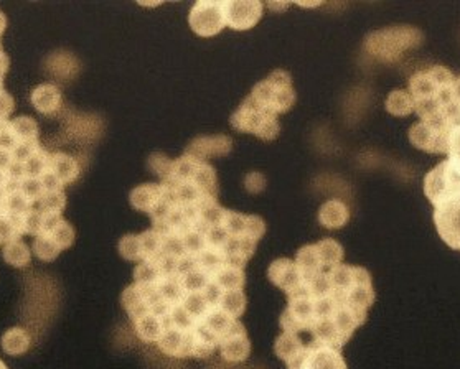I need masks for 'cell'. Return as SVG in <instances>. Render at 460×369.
I'll return each mask as SVG.
<instances>
[{"instance_id": "obj_1", "label": "cell", "mask_w": 460, "mask_h": 369, "mask_svg": "<svg viewBox=\"0 0 460 369\" xmlns=\"http://www.w3.org/2000/svg\"><path fill=\"white\" fill-rule=\"evenodd\" d=\"M408 91L422 122L449 132L459 126L457 78L446 66L418 71L411 76Z\"/></svg>"}, {"instance_id": "obj_2", "label": "cell", "mask_w": 460, "mask_h": 369, "mask_svg": "<svg viewBox=\"0 0 460 369\" xmlns=\"http://www.w3.org/2000/svg\"><path fill=\"white\" fill-rule=\"evenodd\" d=\"M422 33L416 27L398 25L381 31H371L365 40V50L376 60L391 63L400 60L404 51L411 50L420 45Z\"/></svg>"}, {"instance_id": "obj_3", "label": "cell", "mask_w": 460, "mask_h": 369, "mask_svg": "<svg viewBox=\"0 0 460 369\" xmlns=\"http://www.w3.org/2000/svg\"><path fill=\"white\" fill-rule=\"evenodd\" d=\"M250 98L262 110H268L274 116H279L290 110L297 94L292 88V78L289 73L276 70L272 71L266 80L260 81L252 88Z\"/></svg>"}, {"instance_id": "obj_4", "label": "cell", "mask_w": 460, "mask_h": 369, "mask_svg": "<svg viewBox=\"0 0 460 369\" xmlns=\"http://www.w3.org/2000/svg\"><path fill=\"white\" fill-rule=\"evenodd\" d=\"M231 127L252 134L262 140H274L279 136V120L278 116L260 108L250 96L241 102L240 108L233 112L230 119Z\"/></svg>"}, {"instance_id": "obj_5", "label": "cell", "mask_w": 460, "mask_h": 369, "mask_svg": "<svg viewBox=\"0 0 460 369\" xmlns=\"http://www.w3.org/2000/svg\"><path fill=\"white\" fill-rule=\"evenodd\" d=\"M424 193L434 208L460 197L459 163L447 159L430 170L424 179Z\"/></svg>"}, {"instance_id": "obj_6", "label": "cell", "mask_w": 460, "mask_h": 369, "mask_svg": "<svg viewBox=\"0 0 460 369\" xmlns=\"http://www.w3.org/2000/svg\"><path fill=\"white\" fill-rule=\"evenodd\" d=\"M189 23L191 31L203 39L218 35L226 27L223 2H215V0L195 2L189 13Z\"/></svg>"}, {"instance_id": "obj_7", "label": "cell", "mask_w": 460, "mask_h": 369, "mask_svg": "<svg viewBox=\"0 0 460 369\" xmlns=\"http://www.w3.org/2000/svg\"><path fill=\"white\" fill-rule=\"evenodd\" d=\"M434 223L442 241L460 250V197L434 208Z\"/></svg>"}, {"instance_id": "obj_8", "label": "cell", "mask_w": 460, "mask_h": 369, "mask_svg": "<svg viewBox=\"0 0 460 369\" xmlns=\"http://www.w3.org/2000/svg\"><path fill=\"white\" fill-rule=\"evenodd\" d=\"M262 9L264 5L256 0L223 2L226 27H231L233 31H244L254 29L262 17Z\"/></svg>"}, {"instance_id": "obj_9", "label": "cell", "mask_w": 460, "mask_h": 369, "mask_svg": "<svg viewBox=\"0 0 460 369\" xmlns=\"http://www.w3.org/2000/svg\"><path fill=\"white\" fill-rule=\"evenodd\" d=\"M449 130L430 126L428 122H416L410 129L411 144L429 154H447L450 142Z\"/></svg>"}, {"instance_id": "obj_10", "label": "cell", "mask_w": 460, "mask_h": 369, "mask_svg": "<svg viewBox=\"0 0 460 369\" xmlns=\"http://www.w3.org/2000/svg\"><path fill=\"white\" fill-rule=\"evenodd\" d=\"M296 369H347L341 349L319 343H307L304 356Z\"/></svg>"}, {"instance_id": "obj_11", "label": "cell", "mask_w": 460, "mask_h": 369, "mask_svg": "<svg viewBox=\"0 0 460 369\" xmlns=\"http://www.w3.org/2000/svg\"><path fill=\"white\" fill-rule=\"evenodd\" d=\"M218 349L221 358L230 363H240L250 356L251 341L240 320H236L234 325L221 337Z\"/></svg>"}, {"instance_id": "obj_12", "label": "cell", "mask_w": 460, "mask_h": 369, "mask_svg": "<svg viewBox=\"0 0 460 369\" xmlns=\"http://www.w3.org/2000/svg\"><path fill=\"white\" fill-rule=\"evenodd\" d=\"M231 149H233V142L228 136H207V137H197L191 140L189 147L185 149V155L207 162L211 157L228 155Z\"/></svg>"}, {"instance_id": "obj_13", "label": "cell", "mask_w": 460, "mask_h": 369, "mask_svg": "<svg viewBox=\"0 0 460 369\" xmlns=\"http://www.w3.org/2000/svg\"><path fill=\"white\" fill-rule=\"evenodd\" d=\"M268 277L274 286L284 290L286 295L294 292L302 284L296 262L286 259V258L276 259L270 264V269H268Z\"/></svg>"}, {"instance_id": "obj_14", "label": "cell", "mask_w": 460, "mask_h": 369, "mask_svg": "<svg viewBox=\"0 0 460 369\" xmlns=\"http://www.w3.org/2000/svg\"><path fill=\"white\" fill-rule=\"evenodd\" d=\"M305 348H307V343H304L299 335L286 333V331H282V335H279L274 343L276 355L288 365L289 369L297 368L300 359L305 353Z\"/></svg>"}, {"instance_id": "obj_15", "label": "cell", "mask_w": 460, "mask_h": 369, "mask_svg": "<svg viewBox=\"0 0 460 369\" xmlns=\"http://www.w3.org/2000/svg\"><path fill=\"white\" fill-rule=\"evenodd\" d=\"M61 91L58 86L45 83L31 91V104L41 114H55L61 108Z\"/></svg>"}, {"instance_id": "obj_16", "label": "cell", "mask_w": 460, "mask_h": 369, "mask_svg": "<svg viewBox=\"0 0 460 369\" xmlns=\"http://www.w3.org/2000/svg\"><path fill=\"white\" fill-rule=\"evenodd\" d=\"M162 197H164V185L144 183L130 191L129 200L132 208L149 215V211L161 201Z\"/></svg>"}, {"instance_id": "obj_17", "label": "cell", "mask_w": 460, "mask_h": 369, "mask_svg": "<svg viewBox=\"0 0 460 369\" xmlns=\"http://www.w3.org/2000/svg\"><path fill=\"white\" fill-rule=\"evenodd\" d=\"M350 218V211L341 200H329L322 205L319 211V221L327 230H341Z\"/></svg>"}, {"instance_id": "obj_18", "label": "cell", "mask_w": 460, "mask_h": 369, "mask_svg": "<svg viewBox=\"0 0 460 369\" xmlns=\"http://www.w3.org/2000/svg\"><path fill=\"white\" fill-rule=\"evenodd\" d=\"M50 170L61 180L63 185H70L80 177L81 167L78 160L73 159L68 154L57 152L50 155Z\"/></svg>"}, {"instance_id": "obj_19", "label": "cell", "mask_w": 460, "mask_h": 369, "mask_svg": "<svg viewBox=\"0 0 460 369\" xmlns=\"http://www.w3.org/2000/svg\"><path fill=\"white\" fill-rule=\"evenodd\" d=\"M132 323H134V329H136L137 337L142 341H146V343H155L157 345V341L164 335V323L154 313H146V315H142L139 319L134 320Z\"/></svg>"}, {"instance_id": "obj_20", "label": "cell", "mask_w": 460, "mask_h": 369, "mask_svg": "<svg viewBox=\"0 0 460 369\" xmlns=\"http://www.w3.org/2000/svg\"><path fill=\"white\" fill-rule=\"evenodd\" d=\"M191 181L200 189L203 195L210 198H218V180L217 171L211 167L208 162H200L195 170Z\"/></svg>"}, {"instance_id": "obj_21", "label": "cell", "mask_w": 460, "mask_h": 369, "mask_svg": "<svg viewBox=\"0 0 460 369\" xmlns=\"http://www.w3.org/2000/svg\"><path fill=\"white\" fill-rule=\"evenodd\" d=\"M211 279L215 280L225 292L241 290L244 287V284H246L244 269L234 268V266H230V264H225L220 270H217Z\"/></svg>"}, {"instance_id": "obj_22", "label": "cell", "mask_w": 460, "mask_h": 369, "mask_svg": "<svg viewBox=\"0 0 460 369\" xmlns=\"http://www.w3.org/2000/svg\"><path fill=\"white\" fill-rule=\"evenodd\" d=\"M2 348L12 356L23 355L27 349L31 348V335L21 327L7 329L5 335L2 337Z\"/></svg>"}, {"instance_id": "obj_23", "label": "cell", "mask_w": 460, "mask_h": 369, "mask_svg": "<svg viewBox=\"0 0 460 369\" xmlns=\"http://www.w3.org/2000/svg\"><path fill=\"white\" fill-rule=\"evenodd\" d=\"M386 110L396 118H406L411 112H414V101L411 98L410 91H391L386 98Z\"/></svg>"}, {"instance_id": "obj_24", "label": "cell", "mask_w": 460, "mask_h": 369, "mask_svg": "<svg viewBox=\"0 0 460 369\" xmlns=\"http://www.w3.org/2000/svg\"><path fill=\"white\" fill-rule=\"evenodd\" d=\"M4 259L13 268H27L31 264V250L22 240L4 244Z\"/></svg>"}, {"instance_id": "obj_25", "label": "cell", "mask_w": 460, "mask_h": 369, "mask_svg": "<svg viewBox=\"0 0 460 369\" xmlns=\"http://www.w3.org/2000/svg\"><path fill=\"white\" fill-rule=\"evenodd\" d=\"M9 126L19 140V144L39 140V124L29 116H21L17 119L9 120Z\"/></svg>"}, {"instance_id": "obj_26", "label": "cell", "mask_w": 460, "mask_h": 369, "mask_svg": "<svg viewBox=\"0 0 460 369\" xmlns=\"http://www.w3.org/2000/svg\"><path fill=\"white\" fill-rule=\"evenodd\" d=\"M220 309L225 310L226 313H230L231 317L240 319L241 315L246 310V295L243 289L231 290V292H225L223 299H221Z\"/></svg>"}, {"instance_id": "obj_27", "label": "cell", "mask_w": 460, "mask_h": 369, "mask_svg": "<svg viewBox=\"0 0 460 369\" xmlns=\"http://www.w3.org/2000/svg\"><path fill=\"white\" fill-rule=\"evenodd\" d=\"M45 236H49L61 250H68L75 242V230L66 220H60V223Z\"/></svg>"}, {"instance_id": "obj_28", "label": "cell", "mask_w": 460, "mask_h": 369, "mask_svg": "<svg viewBox=\"0 0 460 369\" xmlns=\"http://www.w3.org/2000/svg\"><path fill=\"white\" fill-rule=\"evenodd\" d=\"M50 155L47 150L40 147L37 154H33L31 159L27 160L25 165V173L27 177H33V179H40L43 171L50 167Z\"/></svg>"}, {"instance_id": "obj_29", "label": "cell", "mask_w": 460, "mask_h": 369, "mask_svg": "<svg viewBox=\"0 0 460 369\" xmlns=\"http://www.w3.org/2000/svg\"><path fill=\"white\" fill-rule=\"evenodd\" d=\"M149 169L161 177L162 181H167L172 179L173 175V169H175V160L169 159L167 155H164L161 152H155L149 157Z\"/></svg>"}, {"instance_id": "obj_30", "label": "cell", "mask_w": 460, "mask_h": 369, "mask_svg": "<svg viewBox=\"0 0 460 369\" xmlns=\"http://www.w3.org/2000/svg\"><path fill=\"white\" fill-rule=\"evenodd\" d=\"M33 252H35V256H37L39 259L50 262V260H55L58 258L61 250L49 236L41 234V236L33 240Z\"/></svg>"}, {"instance_id": "obj_31", "label": "cell", "mask_w": 460, "mask_h": 369, "mask_svg": "<svg viewBox=\"0 0 460 369\" xmlns=\"http://www.w3.org/2000/svg\"><path fill=\"white\" fill-rule=\"evenodd\" d=\"M120 256L124 259L140 262V244L137 234H128L119 242Z\"/></svg>"}, {"instance_id": "obj_32", "label": "cell", "mask_w": 460, "mask_h": 369, "mask_svg": "<svg viewBox=\"0 0 460 369\" xmlns=\"http://www.w3.org/2000/svg\"><path fill=\"white\" fill-rule=\"evenodd\" d=\"M41 205L45 213H63L66 206V195L65 191H47L41 198Z\"/></svg>"}, {"instance_id": "obj_33", "label": "cell", "mask_w": 460, "mask_h": 369, "mask_svg": "<svg viewBox=\"0 0 460 369\" xmlns=\"http://www.w3.org/2000/svg\"><path fill=\"white\" fill-rule=\"evenodd\" d=\"M21 190L33 203L40 201L43 198V195L47 193L45 189H43V185H41L40 179H33V177H25V179L22 180Z\"/></svg>"}, {"instance_id": "obj_34", "label": "cell", "mask_w": 460, "mask_h": 369, "mask_svg": "<svg viewBox=\"0 0 460 369\" xmlns=\"http://www.w3.org/2000/svg\"><path fill=\"white\" fill-rule=\"evenodd\" d=\"M40 142L35 140V142H21L15 145V149L12 150V157L15 162H22L25 163L27 160L31 159L33 154H37L40 149Z\"/></svg>"}, {"instance_id": "obj_35", "label": "cell", "mask_w": 460, "mask_h": 369, "mask_svg": "<svg viewBox=\"0 0 460 369\" xmlns=\"http://www.w3.org/2000/svg\"><path fill=\"white\" fill-rule=\"evenodd\" d=\"M19 144V140L15 137V134L12 132L9 120L0 122V149L2 150H13L15 145Z\"/></svg>"}, {"instance_id": "obj_36", "label": "cell", "mask_w": 460, "mask_h": 369, "mask_svg": "<svg viewBox=\"0 0 460 369\" xmlns=\"http://www.w3.org/2000/svg\"><path fill=\"white\" fill-rule=\"evenodd\" d=\"M13 110H15V101L7 91L0 88V122L9 119Z\"/></svg>"}, {"instance_id": "obj_37", "label": "cell", "mask_w": 460, "mask_h": 369, "mask_svg": "<svg viewBox=\"0 0 460 369\" xmlns=\"http://www.w3.org/2000/svg\"><path fill=\"white\" fill-rule=\"evenodd\" d=\"M41 185L45 191H60L65 189V185L61 183V180L51 171L50 167L43 171L40 177Z\"/></svg>"}, {"instance_id": "obj_38", "label": "cell", "mask_w": 460, "mask_h": 369, "mask_svg": "<svg viewBox=\"0 0 460 369\" xmlns=\"http://www.w3.org/2000/svg\"><path fill=\"white\" fill-rule=\"evenodd\" d=\"M244 187L251 193H258V191L264 190L266 179H264V175L260 173V171H251V173H248V177L244 179Z\"/></svg>"}, {"instance_id": "obj_39", "label": "cell", "mask_w": 460, "mask_h": 369, "mask_svg": "<svg viewBox=\"0 0 460 369\" xmlns=\"http://www.w3.org/2000/svg\"><path fill=\"white\" fill-rule=\"evenodd\" d=\"M9 57L4 53L2 47H0V86H4V76L9 71Z\"/></svg>"}, {"instance_id": "obj_40", "label": "cell", "mask_w": 460, "mask_h": 369, "mask_svg": "<svg viewBox=\"0 0 460 369\" xmlns=\"http://www.w3.org/2000/svg\"><path fill=\"white\" fill-rule=\"evenodd\" d=\"M12 162H13V157H12L11 150L0 149V170L5 171V170L11 167Z\"/></svg>"}, {"instance_id": "obj_41", "label": "cell", "mask_w": 460, "mask_h": 369, "mask_svg": "<svg viewBox=\"0 0 460 369\" xmlns=\"http://www.w3.org/2000/svg\"><path fill=\"white\" fill-rule=\"evenodd\" d=\"M268 7H270V11L272 12H282L289 7V2H270Z\"/></svg>"}, {"instance_id": "obj_42", "label": "cell", "mask_w": 460, "mask_h": 369, "mask_svg": "<svg viewBox=\"0 0 460 369\" xmlns=\"http://www.w3.org/2000/svg\"><path fill=\"white\" fill-rule=\"evenodd\" d=\"M321 4V0H315V2H305V0H300V2H297V5H299V7H304V9H314V7H319Z\"/></svg>"}, {"instance_id": "obj_43", "label": "cell", "mask_w": 460, "mask_h": 369, "mask_svg": "<svg viewBox=\"0 0 460 369\" xmlns=\"http://www.w3.org/2000/svg\"><path fill=\"white\" fill-rule=\"evenodd\" d=\"M7 29V19H5V15L0 12V33H4Z\"/></svg>"}, {"instance_id": "obj_44", "label": "cell", "mask_w": 460, "mask_h": 369, "mask_svg": "<svg viewBox=\"0 0 460 369\" xmlns=\"http://www.w3.org/2000/svg\"><path fill=\"white\" fill-rule=\"evenodd\" d=\"M161 0H157V2H147V0H142V2H139V5H142V7H155V5H161Z\"/></svg>"}, {"instance_id": "obj_45", "label": "cell", "mask_w": 460, "mask_h": 369, "mask_svg": "<svg viewBox=\"0 0 460 369\" xmlns=\"http://www.w3.org/2000/svg\"><path fill=\"white\" fill-rule=\"evenodd\" d=\"M5 183H7V175L4 170H0V190L5 187Z\"/></svg>"}, {"instance_id": "obj_46", "label": "cell", "mask_w": 460, "mask_h": 369, "mask_svg": "<svg viewBox=\"0 0 460 369\" xmlns=\"http://www.w3.org/2000/svg\"><path fill=\"white\" fill-rule=\"evenodd\" d=\"M0 369H7V366L4 365V361H2V359H0Z\"/></svg>"}, {"instance_id": "obj_47", "label": "cell", "mask_w": 460, "mask_h": 369, "mask_svg": "<svg viewBox=\"0 0 460 369\" xmlns=\"http://www.w3.org/2000/svg\"><path fill=\"white\" fill-rule=\"evenodd\" d=\"M0 37H2V33H0ZM0 47H2V45H0Z\"/></svg>"}, {"instance_id": "obj_48", "label": "cell", "mask_w": 460, "mask_h": 369, "mask_svg": "<svg viewBox=\"0 0 460 369\" xmlns=\"http://www.w3.org/2000/svg\"><path fill=\"white\" fill-rule=\"evenodd\" d=\"M0 88H4V86H0Z\"/></svg>"}]
</instances>
